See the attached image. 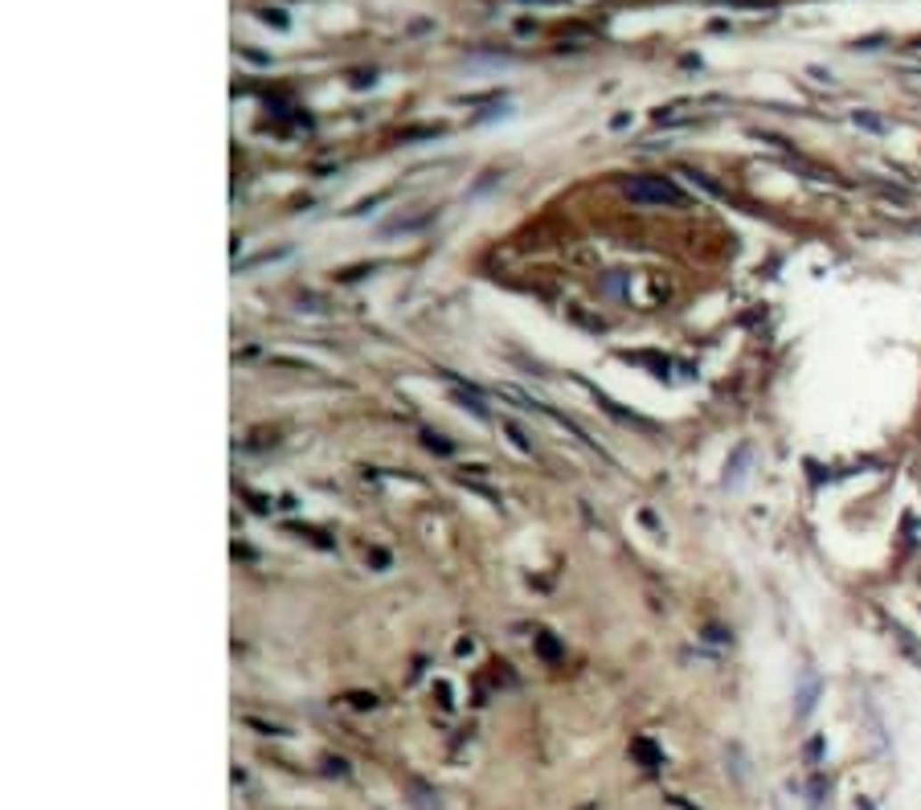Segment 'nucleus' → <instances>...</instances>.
Returning a JSON list of instances; mask_svg holds the SVG:
<instances>
[{
    "instance_id": "20e7f679",
    "label": "nucleus",
    "mask_w": 921,
    "mask_h": 810,
    "mask_svg": "<svg viewBox=\"0 0 921 810\" xmlns=\"http://www.w3.org/2000/svg\"><path fill=\"white\" fill-rule=\"evenodd\" d=\"M459 405H463V409H471V414H476V417H487V405L479 401L476 393H459Z\"/></svg>"
},
{
    "instance_id": "39448f33",
    "label": "nucleus",
    "mask_w": 921,
    "mask_h": 810,
    "mask_svg": "<svg viewBox=\"0 0 921 810\" xmlns=\"http://www.w3.org/2000/svg\"><path fill=\"white\" fill-rule=\"evenodd\" d=\"M746 458H749V450L741 446L738 458H733V475H725V483H729V487H738V483H741V466H746Z\"/></svg>"
},
{
    "instance_id": "9d476101",
    "label": "nucleus",
    "mask_w": 921,
    "mask_h": 810,
    "mask_svg": "<svg viewBox=\"0 0 921 810\" xmlns=\"http://www.w3.org/2000/svg\"><path fill=\"white\" fill-rule=\"evenodd\" d=\"M508 434H512V442H517V446H520V450H528V438H525V434H520V430H517V425H512V422H508Z\"/></svg>"
},
{
    "instance_id": "6e6552de",
    "label": "nucleus",
    "mask_w": 921,
    "mask_h": 810,
    "mask_svg": "<svg viewBox=\"0 0 921 810\" xmlns=\"http://www.w3.org/2000/svg\"><path fill=\"white\" fill-rule=\"evenodd\" d=\"M353 700V709H373L377 704V696H365V692H356V696H348Z\"/></svg>"
},
{
    "instance_id": "423d86ee",
    "label": "nucleus",
    "mask_w": 921,
    "mask_h": 810,
    "mask_svg": "<svg viewBox=\"0 0 921 810\" xmlns=\"http://www.w3.org/2000/svg\"><path fill=\"white\" fill-rule=\"evenodd\" d=\"M422 442L430 446V450H438V455H451V442H443V434H430V430H426Z\"/></svg>"
},
{
    "instance_id": "0eeeda50",
    "label": "nucleus",
    "mask_w": 921,
    "mask_h": 810,
    "mask_svg": "<svg viewBox=\"0 0 921 810\" xmlns=\"http://www.w3.org/2000/svg\"><path fill=\"white\" fill-rule=\"evenodd\" d=\"M537 647H541V655H545V659H557V655H561V647H557V643H553L549 635H541V638H537Z\"/></svg>"
},
{
    "instance_id": "f257e3e1",
    "label": "nucleus",
    "mask_w": 921,
    "mask_h": 810,
    "mask_svg": "<svg viewBox=\"0 0 921 810\" xmlns=\"http://www.w3.org/2000/svg\"><path fill=\"white\" fill-rule=\"evenodd\" d=\"M631 205H643V209H659V205H684V193L672 176H635V181L623 184Z\"/></svg>"
},
{
    "instance_id": "f03ea898",
    "label": "nucleus",
    "mask_w": 921,
    "mask_h": 810,
    "mask_svg": "<svg viewBox=\"0 0 921 810\" xmlns=\"http://www.w3.org/2000/svg\"><path fill=\"white\" fill-rule=\"evenodd\" d=\"M815 700H819V676L807 671V679H803V688H799V704H795V717L807 720L811 712H815Z\"/></svg>"
},
{
    "instance_id": "7ed1b4c3",
    "label": "nucleus",
    "mask_w": 921,
    "mask_h": 810,
    "mask_svg": "<svg viewBox=\"0 0 921 810\" xmlns=\"http://www.w3.org/2000/svg\"><path fill=\"white\" fill-rule=\"evenodd\" d=\"M631 749L639 753V757H643V765H648V770H659V765H664V753L656 749V745H651L648 737H639L635 745H631Z\"/></svg>"
},
{
    "instance_id": "1a4fd4ad",
    "label": "nucleus",
    "mask_w": 921,
    "mask_h": 810,
    "mask_svg": "<svg viewBox=\"0 0 921 810\" xmlns=\"http://www.w3.org/2000/svg\"><path fill=\"white\" fill-rule=\"evenodd\" d=\"M856 123H864L868 132H881V119H872V115H860V111H856Z\"/></svg>"
}]
</instances>
